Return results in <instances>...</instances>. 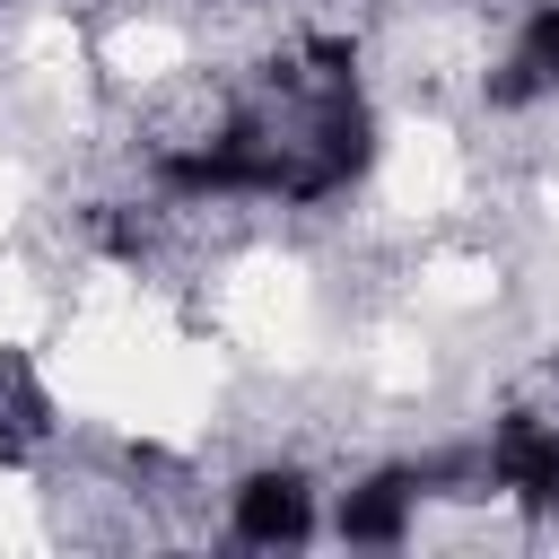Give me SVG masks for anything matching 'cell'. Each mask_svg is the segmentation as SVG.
Segmentation results:
<instances>
[{
    "label": "cell",
    "mask_w": 559,
    "mask_h": 559,
    "mask_svg": "<svg viewBox=\"0 0 559 559\" xmlns=\"http://www.w3.org/2000/svg\"><path fill=\"white\" fill-rule=\"evenodd\" d=\"M489 489L515 498L524 515H559V419L507 411L489 428Z\"/></svg>",
    "instance_id": "obj_2"
},
{
    "label": "cell",
    "mask_w": 559,
    "mask_h": 559,
    "mask_svg": "<svg viewBox=\"0 0 559 559\" xmlns=\"http://www.w3.org/2000/svg\"><path fill=\"white\" fill-rule=\"evenodd\" d=\"M542 87H559V0H533L524 35H515V52H507V79H489L498 105H524V96H542Z\"/></svg>",
    "instance_id": "obj_4"
},
{
    "label": "cell",
    "mask_w": 559,
    "mask_h": 559,
    "mask_svg": "<svg viewBox=\"0 0 559 559\" xmlns=\"http://www.w3.org/2000/svg\"><path fill=\"white\" fill-rule=\"evenodd\" d=\"M419 498H428V472H411V463H393V472H367L358 489H341V507H332V533H341L349 550H393V542H411V524H419Z\"/></svg>",
    "instance_id": "obj_3"
},
{
    "label": "cell",
    "mask_w": 559,
    "mask_h": 559,
    "mask_svg": "<svg viewBox=\"0 0 559 559\" xmlns=\"http://www.w3.org/2000/svg\"><path fill=\"white\" fill-rule=\"evenodd\" d=\"M44 428H52V402H44L35 367L0 349V454H26V445H44Z\"/></svg>",
    "instance_id": "obj_5"
},
{
    "label": "cell",
    "mask_w": 559,
    "mask_h": 559,
    "mask_svg": "<svg viewBox=\"0 0 559 559\" xmlns=\"http://www.w3.org/2000/svg\"><path fill=\"white\" fill-rule=\"evenodd\" d=\"M314 480L306 472H288V463H271V472H245L236 489H227V533L245 542V550H297V542H314Z\"/></svg>",
    "instance_id": "obj_1"
}]
</instances>
